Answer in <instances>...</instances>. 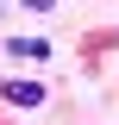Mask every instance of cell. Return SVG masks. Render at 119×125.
<instances>
[{
    "mask_svg": "<svg viewBox=\"0 0 119 125\" xmlns=\"http://www.w3.org/2000/svg\"><path fill=\"white\" fill-rule=\"evenodd\" d=\"M0 100H6V106H44L50 88H44V81H31V75H13V81H0Z\"/></svg>",
    "mask_w": 119,
    "mask_h": 125,
    "instance_id": "6da1fadb",
    "label": "cell"
},
{
    "mask_svg": "<svg viewBox=\"0 0 119 125\" xmlns=\"http://www.w3.org/2000/svg\"><path fill=\"white\" fill-rule=\"evenodd\" d=\"M13 56H50V38H6Z\"/></svg>",
    "mask_w": 119,
    "mask_h": 125,
    "instance_id": "7a4b0ae2",
    "label": "cell"
},
{
    "mask_svg": "<svg viewBox=\"0 0 119 125\" xmlns=\"http://www.w3.org/2000/svg\"><path fill=\"white\" fill-rule=\"evenodd\" d=\"M19 6H31V13H50V6H57V0H19Z\"/></svg>",
    "mask_w": 119,
    "mask_h": 125,
    "instance_id": "3957f363",
    "label": "cell"
}]
</instances>
